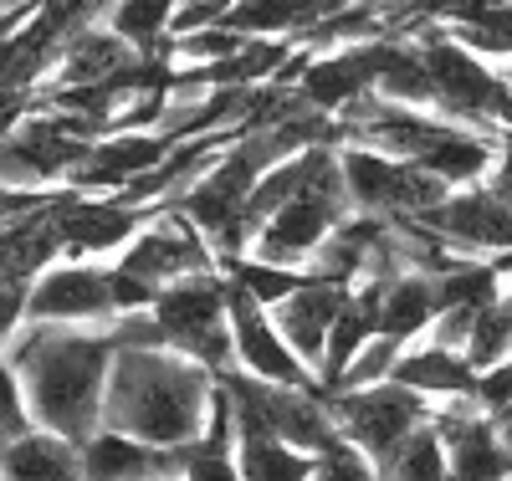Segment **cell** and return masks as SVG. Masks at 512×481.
<instances>
[{
	"instance_id": "cell-28",
	"label": "cell",
	"mask_w": 512,
	"mask_h": 481,
	"mask_svg": "<svg viewBox=\"0 0 512 481\" xmlns=\"http://www.w3.org/2000/svg\"><path fill=\"white\" fill-rule=\"evenodd\" d=\"M308 481H384L379 476V466L354 446V441H344V435H338L333 446H323L318 451V461H313V476Z\"/></svg>"
},
{
	"instance_id": "cell-24",
	"label": "cell",
	"mask_w": 512,
	"mask_h": 481,
	"mask_svg": "<svg viewBox=\"0 0 512 481\" xmlns=\"http://www.w3.org/2000/svg\"><path fill=\"white\" fill-rule=\"evenodd\" d=\"M108 26L128 41L134 52H154L169 36V16H175V0H108L103 6Z\"/></svg>"
},
{
	"instance_id": "cell-37",
	"label": "cell",
	"mask_w": 512,
	"mask_h": 481,
	"mask_svg": "<svg viewBox=\"0 0 512 481\" xmlns=\"http://www.w3.org/2000/svg\"><path fill=\"white\" fill-rule=\"evenodd\" d=\"M497 425V435H502V446L512 451V415H502V420H492Z\"/></svg>"
},
{
	"instance_id": "cell-2",
	"label": "cell",
	"mask_w": 512,
	"mask_h": 481,
	"mask_svg": "<svg viewBox=\"0 0 512 481\" xmlns=\"http://www.w3.org/2000/svg\"><path fill=\"white\" fill-rule=\"evenodd\" d=\"M108 364H113L108 338L67 333V328H52V323L26 328V338L16 343V359H11L31 415L41 425H52L57 435H67L72 446L88 441L93 425L103 420Z\"/></svg>"
},
{
	"instance_id": "cell-5",
	"label": "cell",
	"mask_w": 512,
	"mask_h": 481,
	"mask_svg": "<svg viewBox=\"0 0 512 481\" xmlns=\"http://www.w3.org/2000/svg\"><path fill=\"white\" fill-rule=\"evenodd\" d=\"M333 425L344 441H354L374 466H384L405 441L410 430L431 420L425 410V395L395 384V379H379V384H364V389H338V395H323Z\"/></svg>"
},
{
	"instance_id": "cell-9",
	"label": "cell",
	"mask_w": 512,
	"mask_h": 481,
	"mask_svg": "<svg viewBox=\"0 0 512 481\" xmlns=\"http://www.w3.org/2000/svg\"><path fill=\"white\" fill-rule=\"evenodd\" d=\"M374 72H379V36L374 41H338L328 52H313L303 77H297V98L318 113H338L354 98L374 93Z\"/></svg>"
},
{
	"instance_id": "cell-19",
	"label": "cell",
	"mask_w": 512,
	"mask_h": 481,
	"mask_svg": "<svg viewBox=\"0 0 512 481\" xmlns=\"http://www.w3.org/2000/svg\"><path fill=\"white\" fill-rule=\"evenodd\" d=\"M390 379L415 389V395H446V400H456V395H472L477 369L466 364V354H456V348L431 343V348H415V354H400Z\"/></svg>"
},
{
	"instance_id": "cell-16",
	"label": "cell",
	"mask_w": 512,
	"mask_h": 481,
	"mask_svg": "<svg viewBox=\"0 0 512 481\" xmlns=\"http://www.w3.org/2000/svg\"><path fill=\"white\" fill-rule=\"evenodd\" d=\"M333 11V0H231L221 26L241 36H303Z\"/></svg>"
},
{
	"instance_id": "cell-39",
	"label": "cell",
	"mask_w": 512,
	"mask_h": 481,
	"mask_svg": "<svg viewBox=\"0 0 512 481\" xmlns=\"http://www.w3.org/2000/svg\"><path fill=\"white\" fill-rule=\"evenodd\" d=\"M338 6H349V0H333V11H338Z\"/></svg>"
},
{
	"instance_id": "cell-34",
	"label": "cell",
	"mask_w": 512,
	"mask_h": 481,
	"mask_svg": "<svg viewBox=\"0 0 512 481\" xmlns=\"http://www.w3.org/2000/svg\"><path fill=\"white\" fill-rule=\"evenodd\" d=\"M26 318V287L21 282H0V343H6Z\"/></svg>"
},
{
	"instance_id": "cell-21",
	"label": "cell",
	"mask_w": 512,
	"mask_h": 481,
	"mask_svg": "<svg viewBox=\"0 0 512 481\" xmlns=\"http://www.w3.org/2000/svg\"><path fill=\"white\" fill-rule=\"evenodd\" d=\"M436 323V282L425 272H400L384 282V297H379V333L384 338H415Z\"/></svg>"
},
{
	"instance_id": "cell-20",
	"label": "cell",
	"mask_w": 512,
	"mask_h": 481,
	"mask_svg": "<svg viewBox=\"0 0 512 481\" xmlns=\"http://www.w3.org/2000/svg\"><path fill=\"white\" fill-rule=\"evenodd\" d=\"M82 481H144L159 476V446H144L123 430H98L82 441Z\"/></svg>"
},
{
	"instance_id": "cell-29",
	"label": "cell",
	"mask_w": 512,
	"mask_h": 481,
	"mask_svg": "<svg viewBox=\"0 0 512 481\" xmlns=\"http://www.w3.org/2000/svg\"><path fill=\"white\" fill-rule=\"evenodd\" d=\"M395 359H400V338H384V333H374V338L359 348V354L349 359V369H344V379H338V389H364V384L390 379ZM338 389H333V395H338Z\"/></svg>"
},
{
	"instance_id": "cell-36",
	"label": "cell",
	"mask_w": 512,
	"mask_h": 481,
	"mask_svg": "<svg viewBox=\"0 0 512 481\" xmlns=\"http://www.w3.org/2000/svg\"><path fill=\"white\" fill-rule=\"evenodd\" d=\"M492 123H502V128H507V134H512V93H507V98L497 103V113H492Z\"/></svg>"
},
{
	"instance_id": "cell-31",
	"label": "cell",
	"mask_w": 512,
	"mask_h": 481,
	"mask_svg": "<svg viewBox=\"0 0 512 481\" xmlns=\"http://www.w3.org/2000/svg\"><path fill=\"white\" fill-rule=\"evenodd\" d=\"M26 430H31V410H26V400H21L16 369L0 359V451H6L11 441H21Z\"/></svg>"
},
{
	"instance_id": "cell-30",
	"label": "cell",
	"mask_w": 512,
	"mask_h": 481,
	"mask_svg": "<svg viewBox=\"0 0 512 481\" xmlns=\"http://www.w3.org/2000/svg\"><path fill=\"white\" fill-rule=\"evenodd\" d=\"M472 400H477V410H482V415H492V420L512 415V354H507V359H497L492 369H482V374H477V384H472Z\"/></svg>"
},
{
	"instance_id": "cell-14",
	"label": "cell",
	"mask_w": 512,
	"mask_h": 481,
	"mask_svg": "<svg viewBox=\"0 0 512 481\" xmlns=\"http://www.w3.org/2000/svg\"><path fill=\"white\" fill-rule=\"evenodd\" d=\"M349 287H333V282H303L292 297L277 302V333L292 343V354L303 359L308 369L323 364V343H328V328L338 318V308H344Z\"/></svg>"
},
{
	"instance_id": "cell-17",
	"label": "cell",
	"mask_w": 512,
	"mask_h": 481,
	"mask_svg": "<svg viewBox=\"0 0 512 481\" xmlns=\"http://www.w3.org/2000/svg\"><path fill=\"white\" fill-rule=\"evenodd\" d=\"M497 159V139H487L482 128H466V123H446L441 139L425 149L415 164L425 174H436L446 185H466V180H482Z\"/></svg>"
},
{
	"instance_id": "cell-33",
	"label": "cell",
	"mask_w": 512,
	"mask_h": 481,
	"mask_svg": "<svg viewBox=\"0 0 512 481\" xmlns=\"http://www.w3.org/2000/svg\"><path fill=\"white\" fill-rule=\"evenodd\" d=\"M154 292H159L154 282L134 277L128 267H113V272H108V297H113V313H139V308H149Z\"/></svg>"
},
{
	"instance_id": "cell-8",
	"label": "cell",
	"mask_w": 512,
	"mask_h": 481,
	"mask_svg": "<svg viewBox=\"0 0 512 481\" xmlns=\"http://www.w3.org/2000/svg\"><path fill=\"white\" fill-rule=\"evenodd\" d=\"M344 210H349V195L344 185H328V190H303V195H292L272 221L251 236L256 256H267V261H303L318 251V241L344 221Z\"/></svg>"
},
{
	"instance_id": "cell-41",
	"label": "cell",
	"mask_w": 512,
	"mask_h": 481,
	"mask_svg": "<svg viewBox=\"0 0 512 481\" xmlns=\"http://www.w3.org/2000/svg\"><path fill=\"white\" fill-rule=\"evenodd\" d=\"M507 481H512V476H507Z\"/></svg>"
},
{
	"instance_id": "cell-32",
	"label": "cell",
	"mask_w": 512,
	"mask_h": 481,
	"mask_svg": "<svg viewBox=\"0 0 512 481\" xmlns=\"http://www.w3.org/2000/svg\"><path fill=\"white\" fill-rule=\"evenodd\" d=\"M108 343H113V348H169V343H164V328H159V318H154L149 308H139V313H118Z\"/></svg>"
},
{
	"instance_id": "cell-26",
	"label": "cell",
	"mask_w": 512,
	"mask_h": 481,
	"mask_svg": "<svg viewBox=\"0 0 512 481\" xmlns=\"http://www.w3.org/2000/svg\"><path fill=\"white\" fill-rule=\"evenodd\" d=\"M379 476L384 481H446V446L431 430V420L410 430V441L379 466Z\"/></svg>"
},
{
	"instance_id": "cell-22",
	"label": "cell",
	"mask_w": 512,
	"mask_h": 481,
	"mask_svg": "<svg viewBox=\"0 0 512 481\" xmlns=\"http://www.w3.org/2000/svg\"><path fill=\"white\" fill-rule=\"evenodd\" d=\"M236 471H241V481H308L313 456L277 441V435H241L236 441Z\"/></svg>"
},
{
	"instance_id": "cell-40",
	"label": "cell",
	"mask_w": 512,
	"mask_h": 481,
	"mask_svg": "<svg viewBox=\"0 0 512 481\" xmlns=\"http://www.w3.org/2000/svg\"><path fill=\"white\" fill-rule=\"evenodd\" d=\"M144 481H164V476H144Z\"/></svg>"
},
{
	"instance_id": "cell-27",
	"label": "cell",
	"mask_w": 512,
	"mask_h": 481,
	"mask_svg": "<svg viewBox=\"0 0 512 481\" xmlns=\"http://www.w3.org/2000/svg\"><path fill=\"white\" fill-rule=\"evenodd\" d=\"M507 354H512V318H507L502 297H497L492 308H482V313L472 318V328H466V364L482 374V369H492V364L507 359Z\"/></svg>"
},
{
	"instance_id": "cell-3",
	"label": "cell",
	"mask_w": 512,
	"mask_h": 481,
	"mask_svg": "<svg viewBox=\"0 0 512 481\" xmlns=\"http://www.w3.org/2000/svg\"><path fill=\"white\" fill-rule=\"evenodd\" d=\"M149 313L164 328V343L180 348L185 359L205 364V369H226L236 343H231V323H226V282L216 272H190L164 282L149 302Z\"/></svg>"
},
{
	"instance_id": "cell-1",
	"label": "cell",
	"mask_w": 512,
	"mask_h": 481,
	"mask_svg": "<svg viewBox=\"0 0 512 481\" xmlns=\"http://www.w3.org/2000/svg\"><path fill=\"white\" fill-rule=\"evenodd\" d=\"M210 405V369L195 359H169L164 348H113L103 384V425L144 446L200 441Z\"/></svg>"
},
{
	"instance_id": "cell-12",
	"label": "cell",
	"mask_w": 512,
	"mask_h": 481,
	"mask_svg": "<svg viewBox=\"0 0 512 481\" xmlns=\"http://www.w3.org/2000/svg\"><path fill=\"white\" fill-rule=\"evenodd\" d=\"M26 318L31 323H93V318H113L108 272H98V267L41 272L26 287Z\"/></svg>"
},
{
	"instance_id": "cell-38",
	"label": "cell",
	"mask_w": 512,
	"mask_h": 481,
	"mask_svg": "<svg viewBox=\"0 0 512 481\" xmlns=\"http://www.w3.org/2000/svg\"><path fill=\"white\" fill-rule=\"evenodd\" d=\"M502 308H507V318H512V292H507V297H502Z\"/></svg>"
},
{
	"instance_id": "cell-15",
	"label": "cell",
	"mask_w": 512,
	"mask_h": 481,
	"mask_svg": "<svg viewBox=\"0 0 512 481\" xmlns=\"http://www.w3.org/2000/svg\"><path fill=\"white\" fill-rule=\"evenodd\" d=\"M0 481H82V456L67 435H21L0 451Z\"/></svg>"
},
{
	"instance_id": "cell-6",
	"label": "cell",
	"mask_w": 512,
	"mask_h": 481,
	"mask_svg": "<svg viewBox=\"0 0 512 481\" xmlns=\"http://www.w3.org/2000/svg\"><path fill=\"white\" fill-rule=\"evenodd\" d=\"M338 169H344L349 205H359L364 215H420V210H431L436 200L451 195L446 180L425 174L410 159L379 154L369 144H349L344 154H338Z\"/></svg>"
},
{
	"instance_id": "cell-7",
	"label": "cell",
	"mask_w": 512,
	"mask_h": 481,
	"mask_svg": "<svg viewBox=\"0 0 512 481\" xmlns=\"http://www.w3.org/2000/svg\"><path fill=\"white\" fill-rule=\"evenodd\" d=\"M226 323H231V343H236V359L246 364V374L267 379V384H318L308 364L292 354V343L277 333V323L262 313V302L246 297L236 282H226Z\"/></svg>"
},
{
	"instance_id": "cell-23",
	"label": "cell",
	"mask_w": 512,
	"mask_h": 481,
	"mask_svg": "<svg viewBox=\"0 0 512 481\" xmlns=\"http://www.w3.org/2000/svg\"><path fill=\"white\" fill-rule=\"evenodd\" d=\"M436 282V313L441 308H466V313H482L502 297V272L492 261H456L451 272L431 277Z\"/></svg>"
},
{
	"instance_id": "cell-35",
	"label": "cell",
	"mask_w": 512,
	"mask_h": 481,
	"mask_svg": "<svg viewBox=\"0 0 512 481\" xmlns=\"http://www.w3.org/2000/svg\"><path fill=\"white\" fill-rule=\"evenodd\" d=\"M492 195L512 210V134L497 144V159H492Z\"/></svg>"
},
{
	"instance_id": "cell-18",
	"label": "cell",
	"mask_w": 512,
	"mask_h": 481,
	"mask_svg": "<svg viewBox=\"0 0 512 481\" xmlns=\"http://www.w3.org/2000/svg\"><path fill=\"white\" fill-rule=\"evenodd\" d=\"M128 57H134V47H128L113 26L88 21L82 31H72V36L62 41V57H57V67H52L47 82H103V77H108L113 67H123Z\"/></svg>"
},
{
	"instance_id": "cell-4",
	"label": "cell",
	"mask_w": 512,
	"mask_h": 481,
	"mask_svg": "<svg viewBox=\"0 0 512 481\" xmlns=\"http://www.w3.org/2000/svg\"><path fill=\"white\" fill-rule=\"evenodd\" d=\"M415 41H420V57H425V67H431V82H436L431 108L451 123H466V128H492V113L512 93V82L502 72H492L487 57L461 47L456 36H446L441 26L415 31Z\"/></svg>"
},
{
	"instance_id": "cell-10",
	"label": "cell",
	"mask_w": 512,
	"mask_h": 481,
	"mask_svg": "<svg viewBox=\"0 0 512 481\" xmlns=\"http://www.w3.org/2000/svg\"><path fill=\"white\" fill-rule=\"evenodd\" d=\"M456 251H512V210L492 190H461L415 215Z\"/></svg>"
},
{
	"instance_id": "cell-13",
	"label": "cell",
	"mask_w": 512,
	"mask_h": 481,
	"mask_svg": "<svg viewBox=\"0 0 512 481\" xmlns=\"http://www.w3.org/2000/svg\"><path fill=\"white\" fill-rule=\"evenodd\" d=\"M118 267H128L134 277L164 287V282L190 277V272H210V246L200 241V231L175 210V215H164V226H154V231L128 241V256L118 261Z\"/></svg>"
},
{
	"instance_id": "cell-25",
	"label": "cell",
	"mask_w": 512,
	"mask_h": 481,
	"mask_svg": "<svg viewBox=\"0 0 512 481\" xmlns=\"http://www.w3.org/2000/svg\"><path fill=\"white\" fill-rule=\"evenodd\" d=\"M226 267H231V282L246 297L262 302V308H277L282 297H292L297 287L308 282V272L287 267V261H267V256H226Z\"/></svg>"
},
{
	"instance_id": "cell-11",
	"label": "cell",
	"mask_w": 512,
	"mask_h": 481,
	"mask_svg": "<svg viewBox=\"0 0 512 481\" xmlns=\"http://www.w3.org/2000/svg\"><path fill=\"white\" fill-rule=\"evenodd\" d=\"M52 221H57L62 251H113V246H128L139 236L144 210L123 205L118 195H77V190H67L52 205Z\"/></svg>"
}]
</instances>
